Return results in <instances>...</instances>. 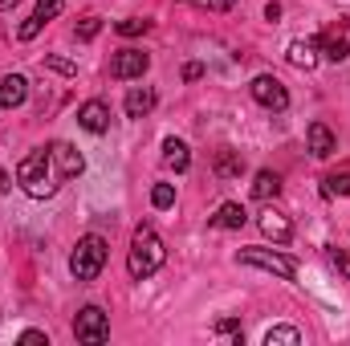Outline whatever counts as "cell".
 Instances as JSON below:
<instances>
[{"mask_svg": "<svg viewBox=\"0 0 350 346\" xmlns=\"http://www.w3.org/2000/svg\"><path fill=\"white\" fill-rule=\"evenodd\" d=\"M147 66H151V57L143 49H118L114 62H110V78L114 82H135V78L147 74Z\"/></svg>", "mask_w": 350, "mask_h": 346, "instance_id": "obj_7", "label": "cell"}, {"mask_svg": "<svg viewBox=\"0 0 350 346\" xmlns=\"http://www.w3.org/2000/svg\"><path fill=\"white\" fill-rule=\"evenodd\" d=\"M212 330H216V334H224V338H232L237 346H241V338H245V330H241V322H237V318H220Z\"/></svg>", "mask_w": 350, "mask_h": 346, "instance_id": "obj_24", "label": "cell"}, {"mask_svg": "<svg viewBox=\"0 0 350 346\" xmlns=\"http://www.w3.org/2000/svg\"><path fill=\"white\" fill-rule=\"evenodd\" d=\"M151 204H155L159 212H167V208L175 204V187L172 183H155V187H151Z\"/></svg>", "mask_w": 350, "mask_h": 346, "instance_id": "obj_22", "label": "cell"}, {"mask_svg": "<svg viewBox=\"0 0 350 346\" xmlns=\"http://www.w3.org/2000/svg\"><path fill=\"white\" fill-rule=\"evenodd\" d=\"M78 127L90 131V135H106V131H110V106L98 102V98L82 102V106H78Z\"/></svg>", "mask_w": 350, "mask_h": 346, "instance_id": "obj_9", "label": "cell"}, {"mask_svg": "<svg viewBox=\"0 0 350 346\" xmlns=\"http://www.w3.org/2000/svg\"><path fill=\"white\" fill-rule=\"evenodd\" d=\"M277 196H281V175L277 172H257V179H253V200L269 204V200H277Z\"/></svg>", "mask_w": 350, "mask_h": 346, "instance_id": "obj_19", "label": "cell"}, {"mask_svg": "<svg viewBox=\"0 0 350 346\" xmlns=\"http://www.w3.org/2000/svg\"><path fill=\"white\" fill-rule=\"evenodd\" d=\"M249 94H253V102H261L265 110H273V114L289 110V90L281 86L273 74H257V78H253V86H249Z\"/></svg>", "mask_w": 350, "mask_h": 346, "instance_id": "obj_6", "label": "cell"}, {"mask_svg": "<svg viewBox=\"0 0 350 346\" xmlns=\"http://www.w3.org/2000/svg\"><path fill=\"white\" fill-rule=\"evenodd\" d=\"M237 261H241V265H253V269H265V273H273V277H281V281H289V277L297 273V261L285 257V253H273V249H241Z\"/></svg>", "mask_w": 350, "mask_h": 346, "instance_id": "obj_5", "label": "cell"}, {"mask_svg": "<svg viewBox=\"0 0 350 346\" xmlns=\"http://www.w3.org/2000/svg\"><path fill=\"white\" fill-rule=\"evenodd\" d=\"M98 33H102V21H98V16H82V25L74 29V37H78V41H94Z\"/></svg>", "mask_w": 350, "mask_h": 346, "instance_id": "obj_25", "label": "cell"}, {"mask_svg": "<svg viewBox=\"0 0 350 346\" xmlns=\"http://www.w3.org/2000/svg\"><path fill=\"white\" fill-rule=\"evenodd\" d=\"M122 106H126V118H147V114L155 110V90L151 86H131Z\"/></svg>", "mask_w": 350, "mask_h": 346, "instance_id": "obj_15", "label": "cell"}, {"mask_svg": "<svg viewBox=\"0 0 350 346\" xmlns=\"http://www.w3.org/2000/svg\"><path fill=\"white\" fill-rule=\"evenodd\" d=\"M163 163L172 168V172H187L191 168V151H187V143L183 139H163Z\"/></svg>", "mask_w": 350, "mask_h": 346, "instance_id": "obj_16", "label": "cell"}, {"mask_svg": "<svg viewBox=\"0 0 350 346\" xmlns=\"http://www.w3.org/2000/svg\"><path fill=\"white\" fill-rule=\"evenodd\" d=\"M21 343H25V346H49V338H45L41 330H25V334H21Z\"/></svg>", "mask_w": 350, "mask_h": 346, "instance_id": "obj_30", "label": "cell"}, {"mask_svg": "<svg viewBox=\"0 0 350 346\" xmlns=\"http://www.w3.org/2000/svg\"><path fill=\"white\" fill-rule=\"evenodd\" d=\"M45 66H49V70H57V74H66V78H74V74H78V66H74V62H66V57H45Z\"/></svg>", "mask_w": 350, "mask_h": 346, "instance_id": "obj_28", "label": "cell"}, {"mask_svg": "<svg viewBox=\"0 0 350 346\" xmlns=\"http://www.w3.org/2000/svg\"><path fill=\"white\" fill-rule=\"evenodd\" d=\"M301 343V334L293 330V326H273L269 334H265V346H297Z\"/></svg>", "mask_w": 350, "mask_h": 346, "instance_id": "obj_21", "label": "cell"}, {"mask_svg": "<svg viewBox=\"0 0 350 346\" xmlns=\"http://www.w3.org/2000/svg\"><path fill=\"white\" fill-rule=\"evenodd\" d=\"M306 143H310V155H314V159H330V155L338 151V139H334V131H330L326 122H310Z\"/></svg>", "mask_w": 350, "mask_h": 346, "instance_id": "obj_13", "label": "cell"}, {"mask_svg": "<svg viewBox=\"0 0 350 346\" xmlns=\"http://www.w3.org/2000/svg\"><path fill=\"white\" fill-rule=\"evenodd\" d=\"M49 159H53V168H57V175H62V183H66V179H78V175L86 172L82 151L70 147V143H49Z\"/></svg>", "mask_w": 350, "mask_h": 346, "instance_id": "obj_8", "label": "cell"}, {"mask_svg": "<svg viewBox=\"0 0 350 346\" xmlns=\"http://www.w3.org/2000/svg\"><path fill=\"white\" fill-rule=\"evenodd\" d=\"M25 98H29V82L21 74L0 78V110H16V106H25Z\"/></svg>", "mask_w": 350, "mask_h": 346, "instance_id": "obj_14", "label": "cell"}, {"mask_svg": "<svg viewBox=\"0 0 350 346\" xmlns=\"http://www.w3.org/2000/svg\"><path fill=\"white\" fill-rule=\"evenodd\" d=\"M322 196H326V200H342V196H350V168L326 175V179H322Z\"/></svg>", "mask_w": 350, "mask_h": 346, "instance_id": "obj_20", "label": "cell"}, {"mask_svg": "<svg viewBox=\"0 0 350 346\" xmlns=\"http://www.w3.org/2000/svg\"><path fill=\"white\" fill-rule=\"evenodd\" d=\"M245 220H249V212L241 204H220L212 216V228H245Z\"/></svg>", "mask_w": 350, "mask_h": 346, "instance_id": "obj_17", "label": "cell"}, {"mask_svg": "<svg viewBox=\"0 0 350 346\" xmlns=\"http://www.w3.org/2000/svg\"><path fill=\"white\" fill-rule=\"evenodd\" d=\"M16 183H21V191H25L29 200H49V196H57L62 175H57L53 159H49V147L29 151V155L16 163Z\"/></svg>", "mask_w": 350, "mask_h": 346, "instance_id": "obj_1", "label": "cell"}, {"mask_svg": "<svg viewBox=\"0 0 350 346\" xmlns=\"http://www.w3.org/2000/svg\"><path fill=\"white\" fill-rule=\"evenodd\" d=\"M163 261H167V249H163L159 232L151 224H139L135 237H131V249H126V273L135 281H147L163 269Z\"/></svg>", "mask_w": 350, "mask_h": 346, "instance_id": "obj_2", "label": "cell"}, {"mask_svg": "<svg viewBox=\"0 0 350 346\" xmlns=\"http://www.w3.org/2000/svg\"><path fill=\"white\" fill-rule=\"evenodd\" d=\"M257 224H261V232L273 241V245H289V241H293V224H289V216L277 212V208H265Z\"/></svg>", "mask_w": 350, "mask_h": 346, "instance_id": "obj_11", "label": "cell"}, {"mask_svg": "<svg viewBox=\"0 0 350 346\" xmlns=\"http://www.w3.org/2000/svg\"><path fill=\"white\" fill-rule=\"evenodd\" d=\"M102 265H106V241H102L98 232H86V237L74 245V253H70V273H74L78 281H94V277L102 273Z\"/></svg>", "mask_w": 350, "mask_h": 346, "instance_id": "obj_3", "label": "cell"}, {"mask_svg": "<svg viewBox=\"0 0 350 346\" xmlns=\"http://www.w3.org/2000/svg\"><path fill=\"white\" fill-rule=\"evenodd\" d=\"M196 78H204V66H200V62L183 66V82H196Z\"/></svg>", "mask_w": 350, "mask_h": 346, "instance_id": "obj_31", "label": "cell"}, {"mask_svg": "<svg viewBox=\"0 0 350 346\" xmlns=\"http://www.w3.org/2000/svg\"><path fill=\"white\" fill-rule=\"evenodd\" d=\"M187 4H200V8H212V12H228L237 0H187Z\"/></svg>", "mask_w": 350, "mask_h": 346, "instance_id": "obj_29", "label": "cell"}, {"mask_svg": "<svg viewBox=\"0 0 350 346\" xmlns=\"http://www.w3.org/2000/svg\"><path fill=\"white\" fill-rule=\"evenodd\" d=\"M285 57H289V66H293V70H314V66H318V57H322L318 37H297V41H289Z\"/></svg>", "mask_w": 350, "mask_h": 346, "instance_id": "obj_12", "label": "cell"}, {"mask_svg": "<svg viewBox=\"0 0 350 346\" xmlns=\"http://www.w3.org/2000/svg\"><path fill=\"white\" fill-rule=\"evenodd\" d=\"M12 4H16V0H0V8H12Z\"/></svg>", "mask_w": 350, "mask_h": 346, "instance_id": "obj_33", "label": "cell"}, {"mask_svg": "<svg viewBox=\"0 0 350 346\" xmlns=\"http://www.w3.org/2000/svg\"><path fill=\"white\" fill-rule=\"evenodd\" d=\"M241 172H245V159H241V151H232V147L216 151V175H220V179H241Z\"/></svg>", "mask_w": 350, "mask_h": 346, "instance_id": "obj_18", "label": "cell"}, {"mask_svg": "<svg viewBox=\"0 0 350 346\" xmlns=\"http://www.w3.org/2000/svg\"><path fill=\"white\" fill-rule=\"evenodd\" d=\"M318 49H322V57H326V62H334V66H338V62H347V57H350L347 21H342L338 29H330V33H322V37H318Z\"/></svg>", "mask_w": 350, "mask_h": 346, "instance_id": "obj_10", "label": "cell"}, {"mask_svg": "<svg viewBox=\"0 0 350 346\" xmlns=\"http://www.w3.org/2000/svg\"><path fill=\"white\" fill-rule=\"evenodd\" d=\"M281 16V4H265V21H277Z\"/></svg>", "mask_w": 350, "mask_h": 346, "instance_id": "obj_32", "label": "cell"}, {"mask_svg": "<svg viewBox=\"0 0 350 346\" xmlns=\"http://www.w3.org/2000/svg\"><path fill=\"white\" fill-rule=\"evenodd\" d=\"M74 338H78V343H90V346H98V343L110 338V318H106L102 306H82V310H78V318H74Z\"/></svg>", "mask_w": 350, "mask_h": 346, "instance_id": "obj_4", "label": "cell"}, {"mask_svg": "<svg viewBox=\"0 0 350 346\" xmlns=\"http://www.w3.org/2000/svg\"><path fill=\"white\" fill-rule=\"evenodd\" d=\"M114 29H118L122 37H139V33H147V29H151V21H139V16H131V21H118Z\"/></svg>", "mask_w": 350, "mask_h": 346, "instance_id": "obj_26", "label": "cell"}, {"mask_svg": "<svg viewBox=\"0 0 350 346\" xmlns=\"http://www.w3.org/2000/svg\"><path fill=\"white\" fill-rule=\"evenodd\" d=\"M62 8H66V0H37V8H33V16H37V21L45 25V21H53V16H57Z\"/></svg>", "mask_w": 350, "mask_h": 346, "instance_id": "obj_23", "label": "cell"}, {"mask_svg": "<svg viewBox=\"0 0 350 346\" xmlns=\"http://www.w3.org/2000/svg\"><path fill=\"white\" fill-rule=\"evenodd\" d=\"M330 265H334V269H338V273H342V277L350 281V249H338V245H330Z\"/></svg>", "mask_w": 350, "mask_h": 346, "instance_id": "obj_27", "label": "cell"}]
</instances>
